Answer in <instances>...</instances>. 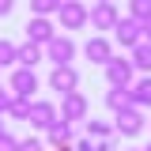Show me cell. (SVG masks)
<instances>
[{"label":"cell","instance_id":"6da1fadb","mask_svg":"<svg viewBox=\"0 0 151 151\" xmlns=\"http://www.w3.org/2000/svg\"><path fill=\"white\" fill-rule=\"evenodd\" d=\"M87 15H91V8L83 0H64L60 12H57V23H60V30H83L87 27Z\"/></svg>","mask_w":151,"mask_h":151},{"label":"cell","instance_id":"7a4b0ae2","mask_svg":"<svg viewBox=\"0 0 151 151\" xmlns=\"http://www.w3.org/2000/svg\"><path fill=\"white\" fill-rule=\"evenodd\" d=\"M144 125H147V117H144V110H140V106L113 113V132H117V136H125V140L140 136V132H144Z\"/></svg>","mask_w":151,"mask_h":151},{"label":"cell","instance_id":"3957f363","mask_svg":"<svg viewBox=\"0 0 151 151\" xmlns=\"http://www.w3.org/2000/svg\"><path fill=\"white\" fill-rule=\"evenodd\" d=\"M23 30H27V42H34V45L45 49V45L57 38V23H53V19H45V15H30Z\"/></svg>","mask_w":151,"mask_h":151},{"label":"cell","instance_id":"277c9868","mask_svg":"<svg viewBox=\"0 0 151 151\" xmlns=\"http://www.w3.org/2000/svg\"><path fill=\"white\" fill-rule=\"evenodd\" d=\"M38 76H34V68H15L12 72V79H8V91L15 94V98H30L34 102V94H38Z\"/></svg>","mask_w":151,"mask_h":151},{"label":"cell","instance_id":"5b68a950","mask_svg":"<svg viewBox=\"0 0 151 151\" xmlns=\"http://www.w3.org/2000/svg\"><path fill=\"white\" fill-rule=\"evenodd\" d=\"M113 38H117L121 49H136L144 42V23H136L132 15H121V23L113 27Z\"/></svg>","mask_w":151,"mask_h":151},{"label":"cell","instance_id":"8992f818","mask_svg":"<svg viewBox=\"0 0 151 151\" xmlns=\"http://www.w3.org/2000/svg\"><path fill=\"white\" fill-rule=\"evenodd\" d=\"M121 23V15H117V4H91V15H87V27L91 30H98V34H106V30H113Z\"/></svg>","mask_w":151,"mask_h":151},{"label":"cell","instance_id":"52a82bcc","mask_svg":"<svg viewBox=\"0 0 151 151\" xmlns=\"http://www.w3.org/2000/svg\"><path fill=\"white\" fill-rule=\"evenodd\" d=\"M106 79H110V87H132V83H136V68H132V60L113 53V60L106 64Z\"/></svg>","mask_w":151,"mask_h":151},{"label":"cell","instance_id":"ba28073f","mask_svg":"<svg viewBox=\"0 0 151 151\" xmlns=\"http://www.w3.org/2000/svg\"><path fill=\"white\" fill-rule=\"evenodd\" d=\"M76 53H79V49H76V42H72L68 34H57L53 42L45 45V60H53V68H60V64H72Z\"/></svg>","mask_w":151,"mask_h":151},{"label":"cell","instance_id":"9c48e42d","mask_svg":"<svg viewBox=\"0 0 151 151\" xmlns=\"http://www.w3.org/2000/svg\"><path fill=\"white\" fill-rule=\"evenodd\" d=\"M83 57H87L91 64H102V68H106V64L113 60V42L106 34H91L87 42H83Z\"/></svg>","mask_w":151,"mask_h":151},{"label":"cell","instance_id":"30bf717a","mask_svg":"<svg viewBox=\"0 0 151 151\" xmlns=\"http://www.w3.org/2000/svg\"><path fill=\"white\" fill-rule=\"evenodd\" d=\"M49 91H60V98L79 91V72H76V64H60V68L49 72Z\"/></svg>","mask_w":151,"mask_h":151},{"label":"cell","instance_id":"8fae6325","mask_svg":"<svg viewBox=\"0 0 151 151\" xmlns=\"http://www.w3.org/2000/svg\"><path fill=\"white\" fill-rule=\"evenodd\" d=\"M60 121H68V125H76V121H87V98H83V91H72L60 98Z\"/></svg>","mask_w":151,"mask_h":151},{"label":"cell","instance_id":"7c38bea8","mask_svg":"<svg viewBox=\"0 0 151 151\" xmlns=\"http://www.w3.org/2000/svg\"><path fill=\"white\" fill-rule=\"evenodd\" d=\"M57 117H60V110H57L49 98H34V102H30V125H34V129L45 132V129L57 121Z\"/></svg>","mask_w":151,"mask_h":151},{"label":"cell","instance_id":"4fadbf2b","mask_svg":"<svg viewBox=\"0 0 151 151\" xmlns=\"http://www.w3.org/2000/svg\"><path fill=\"white\" fill-rule=\"evenodd\" d=\"M45 140H49V147H72L76 144V125H68V121L57 117L53 125L45 129Z\"/></svg>","mask_w":151,"mask_h":151},{"label":"cell","instance_id":"5bb4252c","mask_svg":"<svg viewBox=\"0 0 151 151\" xmlns=\"http://www.w3.org/2000/svg\"><path fill=\"white\" fill-rule=\"evenodd\" d=\"M45 60V49L42 45H34V42H23L15 49V68H34V64H42Z\"/></svg>","mask_w":151,"mask_h":151},{"label":"cell","instance_id":"9a60e30c","mask_svg":"<svg viewBox=\"0 0 151 151\" xmlns=\"http://www.w3.org/2000/svg\"><path fill=\"white\" fill-rule=\"evenodd\" d=\"M129 94H132V106H140V110H151V76H140V79L129 87Z\"/></svg>","mask_w":151,"mask_h":151},{"label":"cell","instance_id":"2e32d148","mask_svg":"<svg viewBox=\"0 0 151 151\" xmlns=\"http://www.w3.org/2000/svg\"><path fill=\"white\" fill-rule=\"evenodd\" d=\"M106 110H110V113L132 110V94H129V87H110V91H106Z\"/></svg>","mask_w":151,"mask_h":151},{"label":"cell","instance_id":"e0dca14e","mask_svg":"<svg viewBox=\"0 0 151 151\" xmlns=\"http://www.w3.org/2000/svg\"><path fill=\"white\" fill-rule=\"evenodd\" d=\"M132 68H136V72H144V76H151V45L147 42H140V45H136V49H132Z\"/></svg>","mask_w":151,"mask_h":151},{"label":"cell","instance_id":"ac0fdd59","mask_svg":"<svg viewBox=\"0 0 151 151\" xmlns=\"http://www.w3.org/2000/svg\"><path fill=\"white\" fill-rule=\"evenodd\" d=\"M83 125H87V136H91V140H110V136H117V132H113V121H83Z\"/></svg>","mask_w":151,"mask_h":151},{"label":"cell","instance_id":"d6986e66","mask_svg":"<svg viewBox=\"0 0 151 151\" xmlns=\"http://www.w3.org/2000/svg\"><path fill=\"white\" fill-rule=\"evenodd\" d=\"M60 4H64V0H30V15H45V19H53L57 12H60Z\"/></svg>","mask_w":151,"mask_h":151},{"label":"cell","instance_id":"ffe728a7","mask_svg":"<svg viewBox=\"0 0 151 151\" xmlns=\"http://www.w3.org/2000/svg\"><path fill=\"white\" fill-rule=\"evenodd\" d=\"M8 117H15V121H30V98H15V94H12Z\"/></svg>","mask_w":151,"mask_h":151},{"label":"cell","instance_id":"44dd1931","mask_svg":"<svg viewBox=\"0 0 151 151\" xmlns=\"http://www.w3.org/2000/svg\"><path fill=\"white\" fill-rule=\"evenodd\" d=\"M129 15L136 23H151V0H129Z\"/></svg>","mask_w":151,"mask_h":151},{"label":"cell","instance_id":"7402d4cb","mask_svg":"<svg viewBox=\"0 0 151 151\" xmlns=\"http://www.w3.org/2000/svg\"><path fill=\"white\" fill-rule=\"evenodd\" d=\"M15 42H8V38H0V68H8V64H15Z\"/></svg>","mask_w":151,"mask_h":151},{"label":"cell","instance_id":"603a6c76","mask_svg":"<svg viewBox=\"0 0 151 151\" xmlns=\"http://www.w3.org/2000/svg\"><path fill=\"white\" fill-rule=\"evenodd\" d=\"M0 151H19V140H15V136H12L8 129L0 132Z\"/></svg>","mask_w":151,"mask_h":151},{"label":"cell","instance_id":"cb8c5ba5","mask_svg":"<svg viewBox=\"0 0 151 151\" xmlns=\"http://www.w3.org/2000/svg\"><path fill=\"white\" fill-rule=\"evenodd\" d=\"M19 151H42V140L38 136H27V140H19Z\"/></svg>","mask_w":151,"mask_h":151},{"label":"cell","instance_id":"d4e9b609","mask_svg":"<svg viewBox=\"0 0 151 151\" xmlns=\"http://www.w3.org/2000/svg\"><path fill=\"white\" fill-rule=\"evenodd\" d=\"M72 147H76V151H94V140H91V136H79Z\"/></svg>","mask_w":151,"mask_h":151},{"label":"cell","instance_id":"484cf974","mask_svg":"<svg viewBox=\"0 0 151 151\" xmlns=\"http://www.w3.org/2000/svg\"><path fill=\"white\" fill-rule=\"evenodd\" d=\"M117 147V136H110V140H94V151H113Z\"/></svg>","mask_w":151,"mask_h":151},{"label":"cell","instance_id":"4316f807","mask_svg":"<svg viewBox=\"0 0 151 151\" xmlns=\"http://www.w3.org/2000/svg\"><path fill=\"white\" fill-rule=\"evenodd\" d=\"M8 106H12V91L0 87V113H8Z\"/></svg>","mask_w":151,"mask_h":151},{"label":"cell","instance_id":"83f0119b","mask_svg":"<svg viewBox=\"0 0 151 151\" xmlns=\"http://www.w3.org/2000/svg\"><path fill=\"white\" fill-rule=\"evenodd\" d=\"M12 8H15V0H0V19L12 15Z\"/></svg>","mask_w":151,"mask_h":151},{"label":"cell","instance_id":"f1b7e54d","mask_svg":"<svg viewBox=\"0 0 151 151\" xmlns=\"http://www.w3.org/2000/svg\"><path fill=\"white\" fill-rule=\"evenodd\" d=\"M144 42L151 45V23H144Z\"/></svg>","mask_w":151,"mask_h":151},{"label":"cell","instance_id":"f546056e","mask_svg":"<svg viewBox=\"0 0 151 151\" xmlns=\"http://www.w3.org/2000/svg\"><path fill=\"white\" fill-rule=\"evenodd\" d=\"M53 151H76V147H53Z\"/></svg>","mask_w":151,"mask_h":151},{"label":"cell","instance_id":"4dcf8cb0","mask_svg":"<svg viewBox=\"0 0 151 151\" xmlns=\"http://www.w3.org/2000/svg\"><path fill=\"white\" fill-rule=\"evenodd\" d=\"M94 4H113V0H94Z\"/></svg>","mask_w":151,"mask_h":151},{"label":"cell","instance_id":"1f68e13d","mask_svg":"<svg viewBox=\"0 0 151 151\" xmlns=\"http://www.w3.org/2000/svg\"><path fill=\"white\" fill-rule=\"evenodd\" d=\"M125 151H144V147H125Z\"/></svg>","mask_w":151,"mask_h":151},{"label":"cell","instance_id":"d6a6232c","mask_svg":"<svg viewBox=\"0 0 151 151\" xmlns=\"http://www.w3.org/2000/svg\"><path fill=\"white\" fill-rule=\"evenodd\" d=\"M0 117H4V113H0ZM0 132H4V121H0Z\"/></svg>","mask_w":151,"mask_h":151},{"label":"cell","instance_id":"836d02e7","mask_svg":"<svg viewBox=\"0 0 151 151\" xmlns=\"http://www.w3.org/2000/svg\"><path fill=\"white\" fill-rule=\"evenodd\" d=\"M144 151H151V144H147V147H144Z\"/></svg>","mask_w":151,"mask_h":151}]
</instances>
